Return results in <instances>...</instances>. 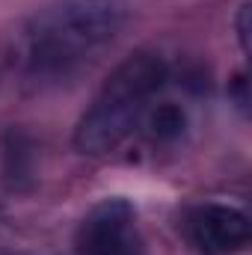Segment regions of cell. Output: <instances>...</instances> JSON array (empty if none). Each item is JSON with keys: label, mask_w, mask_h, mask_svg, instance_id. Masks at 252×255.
I'll list each match as a JSON object with an SVG mask.
<instances>
[{"label": "cell", "mask_w": 252, "mask_h": 255, "mask_svg": "<svg viewBox=\"0 0 252 255\" xmlns=\"http://www.w3.org/2000/svg\"><path fill=\"white\" fill-rule=\"evenodd\" d=\"M36 148H33V142L21 133V130H9V136H6V145H3V178H6V184L12 187V190H21L27 181H33L36 175V169H33V160H36V154H33Z\"/></svg>", "instance_id": "cell-5"}, {"label": "cell", "mask_w": 252, "mask_h": 255, "mask_svg": "<svg viewBox=\"0 0 252 255\" xmlns=\"http://www.w3.org/2000/svg\"><path fill=\"white\" fill-rule=\"evenodd\" d=\"M184 235L202 255H232L250 244V217L241 208L208 202L184 217Z\"/></svg>", "instance_id": "cell-4"}, {"label": "cell", "mask_w": 252, "mask_h": 255, "mask_svg": "<svg viewBox=\"0 0 252 255\" xmlns=\"http://www.w3.org/2000/svg\"><path fill=\"white\" fill-rule=\"evenodd\" d=\"M184 128H187V113L178 104H157L148 113V130H151L154 139L172 142L184 133Z\"/></svg>", "instance_id": "cell-6"}, {"label": "cell", "mask_w": 252, "mask_h": 255, "mask_svg": "<svg viewBox=\"0 0 252 255\" xmlns=\"http://www.w3.org/2000/svg\"><path fill=\"white\" fill-rule=\"evenodd\" d=\"M169 68L163 57L139 51L104 80L92 107L80 116L74 128V145L83 154H107L119 148L145 113V104L166 83Z\"/></svg>", "instance_id": "cell-2"}, {"label": "cell", "mask_w": 252, "mask_h": 255, "mask_svg": "<svg viewBox=\"0 0 252 255\" xmlns=\"http://www.w3.org/2000/svg\"><path fill=\"white\" fill-rule=\"evenodd\" d=\"M229 92H232V98L238 101V107H241V110H247V107H250V95H247V74H238Z\"/></svg>", "instance_id": "cell-8"}, {"label": "cell", "mask_w": 252, "mask_h": 255, "mask_svg": "<svg viewBox=\"0 0 252 255\" xmlns=\"http://www.w3.org/2000/svg\"><path fill=\"white\" fill-rule=\"evenodd\" d=\"M127 0H54L30 15L9 42V60L30 77H57L119 36Z\"/></svg>", "instance_id": "cell-1"}, {"label": "cell", "mask_w": 252, "mask_h": 255, "mask_svg": "<svg viewBox=\"0 0 252 255\" xmlns=\"http://www.w3.org/2000/svg\"><path fill=\"white\" fill-rule=\"evenodd\" d=\"M74 247L80 255H142L136 211L127 199H101L77 226Z\"/></svg>", "instance_id": "cell-3"}, {"label": "cell", "mask_w": 252, "mask_h": 255, "mask_svg": "<svg viewBox=\"0 0 252 255\" xmlns=\"http://www.w3.org/2000/svg\"><path fill=\"white\" fill-rule=\"evenodd\" d=\"M250 12L252 6L250 3H244L241 6V12H238V39H241V48H244V54H250Z\"/></svg>", "instance_id": "cell-7"}]
</instances>
